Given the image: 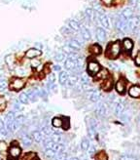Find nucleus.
I'll return each mask as SVG.
<instances>
[{"label": "nucleus", "instance_id": "51", "mask_svg": "<svg viewBox=\"0 0 140 160\" xmlns=\"http://www.w3.org/2000/svg\"><path fill=\"white\" fill-rule=\"evenodd\" d=\"M135 122H136V124L137 125H140V113L138 115L136 116V118H135Z\"/></svg>", "mask_w": 140, "mask_h": 160}, {"label": "nucleus", "instance_id": "44", "mask_svg": "<svg viewBox=\"0 0 140 160\" xmlns=\"http://www.w3.org/2000/svg\"><path fill=\"white\" fill-rule=\"evenodd\" d=\"M30 65L32 68H37V66H39V65H40V61H38L36 59H32Z\"/></svg>", "mask_w": 140, "mask_h": 160}, {"label": "nucleus", "instance_id": "5", "mask_svg": "<svg viewBox=\"0 0 140 160\" xmlns=\"http://www.w3.org/2000/svg\"><path fill=\"white\" fill-rule=\"evenodd\" d=\"M131 116H132V110H131L130 107H127V109H125L124 112H123L120 118H121L123 123L128 124L131 120Z\"/></svg>", "mask_w": 140, "mask_h": 160}, {"label": "nucleus", "instance_id": "4", "mask_svg": "<svg viewBox=\"0 0 140 160\" xmlns=\"http://www.w3.org/2000/svg\"><path fill=\"white\" fill-rule=\"evenodd\" d=\"M120 51H121V45H120V43L114 42L110 45V47L108 48L107 54L108 56H110L111 58H116L120 54Z\"/></svg>", "mask_w": 140, "mask_h": 160}, {"label": "nucleus", "instance_id": "47", "mask_svg": "<svg viewBox=\"0 0 140 160\" xmlns=\"http://www.w3.org/2000/svg\"><path fill=\"white\" fill-rule=\"evenodd\" d=\"M135 63L137 66H140V53H138V55L135 57Z\"/></svg>", "mask_w": 140, "mask_h": 160}, {"label": "nucleus", "instance_id": "28", "mask_svg": "<svg viewBox=\"0 0 140 160\" xmlns=\"http://www.w3.org/2000/svg\"><path fill=\"white\" fill-rule=\"evenodd\" d=\"M68 46L69 47L73 48L74 50H76V49H80L82 45L78 41H76L75 39H71V40H69L68 41Z\"/></svg>", "mask_w": 140, "mask_h": 160}, {"label": "nucleus", "instance_id": "12", "mask_svg": "<svg viewBox=\"0 0 140 160\" xmlns=\"http://www.w3.org/2000/svg\"><path fill=\"white\" fill-rule=\"evenodd\" d=\"M64 66H65V68L68 69V70H74V69L77 68V60H73L68 58V59L65 61V63H64Z\"/></svg>", "mask_w": 140, "mask_h": 160}, {"label": "nucleus", "instance_id": "19", "mask_svg": "<svg viewBox=\"0 0 140 160\" xmlns=\"http://www.w3.org/2000/svg\"><path fill=\"white\" fill-rule=\"evenodd\" d=\"M99 18V22H100L101 25L104 28H109L110 27V24H109V20L105 15H100L98 16Z\"/></svg>", "mask_w": 140, "mask_h": 160}, {"label": "nucleus", "instance_id": "45", "mask_svg": "<svg viewBox=\"0 0 140 160\" xmlns=\"http://www.w3.org/2000/svg\"><path fill=\"white\" fill-rule=\"evenodd\" d=\"M89 154L90 155H93V154L95 153V151H96V147L95 145H92V147H90V148H89Z\"/></svg>", "mask_w": 140, "mask_h": 160}, {"label": "nucleus", "instance_id": "18", "mask_svg": "<svg viewBox=\"0 0 140 160\" xmlns=\"http://www.w3.org/2000/svg\"><path fill=\"white\" fill-rule=\"evenodd\" d=\"M22 142L25 147H29L32 144V137H30L27 133L22 134Z\"/></svg>", "mask_w": 140, "mask_h": 160}, {"label": "nucleus", "instance_id": "50", "mask_svg": "<svg viewBox=\"0 0 140 160\" xmlns=\"http://www.w3.org/2000/svg\"><path fill=\"white\" fill-rule=\"evenodd\" d=\"M102 2H103L105 5H108V6H109V5L112 4L113 0H102Z\"/></svg>", "mask_w": 140, "mask_h": 160}, {"label": "nucleus", "instance_id": "33", "mask_svg": "<svg viewBox=\"0 0 140 160\" xmlns=\"http://www.w3.org/2000/svg\"><path fill=\"white\" fill-rule=\"evenodd\" d=\"M92 53L94 55H99L101 53V47L97 44H94L92 46Z\"/></svg>", "mask_w": 140, "mask_h": 160}, {"label": "nucleus", "instance_id": "6", "mask_svg": "<svg viewBox=\"0 0 140 160\" xmlns=\"http://www.w3.org/2000/svg\"><path fill=\"white\" fill-rule=\"evenodd\" d=\"M99 70H100V66H99L96 62L92 61V62H90L88 63V71H89L90 74L95 75L98 73Z\"/></svg>", "mask_w": 140, "mask_h": 160}, {"label": "nucleus", "instance_id": "26", "mask_svg": "<svg viewBox=\"0 0 140 160\" xmlns=\"http://www.w3.org/2000/svg\"><path fill=\"white\" fill-rule=\"evenodd\" d=\"M52 125L55 128L62 127V118L60 117H54L52 119Z\"/></svg>", "mask_w": 140, "mask_h": 160}, {"label": "nucleus", "instance_id": "27", "mask_svg": "<svg viewBox=\"0 0 140 160\" xmlns=\"http://www.w3.org/2000/svg\"><path fill=\"white\" fill-rule=\"evenodd\" d=\"M29 97L27 95V93H22V94L20 95V101L23 104H26L29 103Z\"/></svg>", "mask_w": 140, "mask_h": 160}, {"label": "nucleus", "instance_id": "43", "mask_svg": "<svg viewBox=\"0 0 140 160\" xmlns=\"http://www.w3.org/2000/svg\"><path fill=\"white\" fill-rule=\"evenodd\" d=\"M6 107V100L3 97H0V110L5 109Z\"/></svg>", "mask_w": 140, "mask_h": 160}, {"label": "nucleus", "instance_id": "36", "mask_svg": "<svg viewBox=\"0 0 140 160\" xmlns=\"http://www.w3.org/2000/svg\"><path fill=\"white\" fill-rule=\"evenodd\" d=\"M70 126L69 123V118L68 117H63L62 118V128L64 130H67Z\"/></svg>", "mask_w": 140, "mask_h": 160}, {"label": "nucleus", "instance_id": "14", "mask_svg": "<svg viewBox=\"0 0 140 160\" xmlns=\"http://www.w3.org/2000/svg\"><path fill=\"white\" fill-rule=\"evenodd\" d=\"M116 91L119 93V94H124L125 91V83L123 79H120L118 82L116 83Z\"/></svg>", "mask_w": 140, "mask_h": 160}, {"label": "nucleus", "instance_id": "16", "mask_svg": "<svg viewBox=\"0 0 140 160\" xmlns=\"http://www.w3.org/2000/svg\"><path fill=\"white\" fill-rule=\"evenodd\" d=\"M130 97L132 98H138L140 97V87L139 86H132L130 87V91H128Z\"/></svg>", "mask_w": 140, "mask_h": 160}, {"label": "nucleus", "instance_id": "46", "mask_svg": "<svg viewBox=\"0 0 140 160\" xmlns=\"http://www.w3.org/2000/svg\"><path fill=\"white\" fill-rule=\"evenodd\" d=\"M111 85H112V82H111V81H106L103 86V88L105 90H109V89H111Z\"/></svg>", "mask_w": 140, "mask_h": 160}, {"label": "nucleus", "instance_id": "9", "mask_svg": "<svg viewBox=\"0 0 140 160\" xmlns=\"http://www.w3.org/2000/svg\"><path fill=\"white\" fill-rule=\"evenodd\" d=\"M23 86H24V81H23V79H22V78H15L11 83V88L16 90V91H19V90L22 89Z\"/></svg>", "mask_w": 140, "mask_h": 160}, {"label": "nucleus", "instance_id": "23", "mask_svg": "<svg viewBox=\"0 0 140 160\" xmlns=\"http://www.w3.org/2000/svg\"><path fill=\"white\" fill-rule=\"evenodd\" d=\"M78 83V77L76 76V75H70L68 80H67V85H68L69 87H73L75 86L76 84Z\"/></svg>", "mask_w": 140, "mask_h": 160}, {"label": "nucleus", "instance_id": "15", "mask_svg": "<svg viewBox=\"0 0 140 160\" xmlns=\"http://www.w3.org/2000/svg\"><path fill=\"white\" fill-rule=\"evenodd\" d=\"M96 38H97L98 41H101L103 42L105 39H106V31H105L103 28L101 27H98L96 30Z\"/></svg>", "mask_w": 140, "mask_h": 160}, {"label": "nucleus", "instance_id": "21", "mask_svg": "<svg viewBox=\"0 0 140 160\" xmlns=\"http://www.w3.org/2000/svg\"><path fill=\"white\" fill-rule=\"evenodd\" d=\"M68 74H67L66 71H62L60 73V76H58V79H60V83L61 85H65L67 83V80H68Z\"/></svg>", "mask_w": 140, "mask_h": 160}, {"label": "nucleus", "instance_id": "38", "mask_svg": "<svg viewBox=\"0 0 140 160\" xmlns=\"http://www.w3.org/2000/svg\"><path fill=\"white\" fill-rule=\"evenodd\" d=\"M108 75V71L106 69H101V71L99 70V72L97 73V78H101V79H103V78H106Z\"/></svg>", "mask_w": 140, "mask_h": 160}, {"label": "nucleus", "instance_id": "2", "mask_svg": "<svg viewBox=\"0 0 140 160\" xmlns=\"http://www.w3.org/2000/svg\"><path fill=\"white\" fill-rule=\"evenodd\" d=\"M116 27L119 30H121L122 32H125L127 31L128 28V19L125 18V16H123L122 14L120 16H118L116 21Z\"/></svg>", "mask_w": 140, "mask_h": 160}, {"label": "nucleus", "instance_id": "32", "mask_svg": "<svg viewBox=\"0 0 140 160\" xmlns=\"http://www.w3.org/2000/svg\"><path fill=\"white\" fill-rule=\"evenodd\" d=\"M69 27L74 30H81L80 24H79L78 22H76V21H73V20L69 22Z\"/></svg>", "mask_w": 140, "mask_h": 160}, {"label": "nucleus", "instance_id": "31", "mask_svg": "<svg viewBox=\"0 0 140 160\" xmlns=\"http://www.w3.org/2000/svg\"><path fill=\"white\" fill-rule=\"evenodd\" d=\"M57 153H55L54 150H52V149H46L45 150V155L48 157L49 159H55V157H57Z\"/></svg>", "mask_w": 140, "mask_h": 160}, {"label": "nucleus", "instance_id": "11", "mask_svg": "<svg viewBox=\"0 0 140 160\" xmlns=\"http://www.w3.org/2000/svg\"><path fill=\"white\" fill-rule=\"evenodd\" d=\"M139 18L136 16H132L131 18L128 19V28L130 30H136L139 25Z\"/></svg>", "mask_w": 140, "mask_h": 160}, {"label": "nucleus", "instance_id": "35", "mask_svg": "<svg viewBox=\"0 0 140 160\" xmlns=\"http://www.w3.org/2000/svg\"><path fill=\"white\" fill-rule=\"evenodd\" d=\"M6 63H7V65L12 68V66H14L15 63V59H14V56L13 55H9L8 57H6Z\"/></svg>", "mask_w": 140, "mask_h": 160}, {"label": "nucleus", "instance_id": "42", "mask_svg": "<svg viewBox=\"0 0 140 160\" xmlns=\"http://www.w3.org/2000/svg\"><path fill=\"white\" fill-rule=\"evenodd\" d=\"M6 88H7V82H6V80L3 79V78H0V91H5Z\"/></svg>", "mask_w": 140, "mask_h": 160}, {"label": "nucleus", "instance_id": "52", "mask_svg": "<svg viewBox=\"0 0 140 160\" xmlns=\"http://www.w3.org/2000/svg\"><path fill=\"white\" fill-rule=\"evenodd\" d=\"M110 68H112L114 69H116V68H118V66H116V65H114V63H110Z\"/></svg>", "mask_w": 140, "mask_h": 160}, {"label": "nucleus", "instance_id": "37", "mask_svg": "<svg viewBox=\"0 0 140 160\" xmlns=\"http://www.w3.org/2000/svg\"><path fill=\"white\" fill-rule=\"evenodd\" d=\"M55 60L57 62H62V61L65 60V54L63 53H58L55 56Z\"/></svg>", "mask_w": 140, "mask_h": 160}, {"label": "nucleus", "instance_id": "29", "mask_svg": "<svg viewBox=\"0 0 140 160\" xmlns=\"http://www.w3.org/2000/svg\"><path fill=\"white\" fill-rule=\"evenodd\" d=\"M15 118H16V115H15L14 111L9 112L5 117V123H10V122H14Z\"/></svg>", "mask_w": 140, "mask_h": 160}, {"label": "nucleus", "instance_id": "49", "mask_svg": "<svg viewBox=\"0 0 140 160\" xmlns=\"http://www.w3.org/2000/svg\"><path fill=\"white\" fill-rule=\"evenodd\" d=\"M130 5H132V7H136L138 1H137V0H130Z\"/></svg>", "mask_w": 140, "mask_h": 160}, {"label": "nucleus", "instance_id": "57", "mask_svg": "<svg viewBox=\"0 0 140 160\" xmlns=\"http://www.w3.org/2000/svg\"><path fill=\"white\" fill-rule=\"evenodd\" d=\"M84 160H88V159H84Z\"/></svg>", "mask_w": 140, "mask_h": 160}, {"label": "nucleus", "instance_id": "10", "mask_svg": "<svg viewBox=\"0 0 140 160\" xmlns=\"http://www.w3.org/2000/svg\"><path fill=\"white\" fill-rule=\"evenodd\" d=\"M42 54L41 53L40 50H38V49H35V48H32V49H29L25 52V57L28 58V59H35V58L39 57L40 55Z\"/></svg>", "mask_w": 140, "mask_h": 160}, {"label": "nucleus", "instance_id": "1", "mask_svg": "<svg viewBox=\"0 0 140 160\" xmlns=\"http://www.w3.org/2000/svg\"><path fill=\"white\" fill-rule=\"evenodd\" d=\"M94 111L96 112V114L101 118L107 117L108 114H109V109H108V106L104 101H98V103H96L94 106Z\"/></svg>", "mask_w": 140, "mask_h": 160}, {"label": "nucleus", "instance_id": "24", "mask_svg": "<svg viewBox=\"0 0 140 160\" xmlns=\"http://www.w3.org/2000/svg\"><path fill=\"white\" fill-rule=\"evenodd\" d=\"M120 160H138V157L131 153H125V154L121 155Z\"/></svg>", "mask_w": 140, "mask_h": 160}, {"label": "nucleus", "instance_id": "25", "mask_svg": "<svg viewBox=\"0 0 140 160\" xmlns=\"http://www.w3.org/2000/svg\"><path fill=\"white\" fill-rule=\"evenodd\" d=\"M122 15H123V16H125V18L130 19V18H131V17H132V15H133V9H131L130 7L125 8V9L123 10V12H122Z\"/></svg>", "mask_w": 140, "mask_h": 160}, {"label": "nucleus", "instance_id": "34", "mask_svg": "<svg viewBox=\"0 0 140 160\" xmlns=\"http://www.w3.org/2000/svg\"><path fill=\"white\" fill-rule=\"evenodd\" d=\"M81 35L84 38V40H90V31L88 30H85V28H84V30H82Z\"/></svg>", "mask_w": 140, "mask_h": 160}, {"label": "nucleus", "instance_id": "17", "mask_svg": "<svg viewBox=\"0 0 140 160\" xmlns=\"http://www.w3.org/2000/svg\"><path fill=\"white\" fill-rule=\"evenodd\" d=\"M23 122H24V116L23 115L16 116V118H15V128H16V131L19 130L22 126Z\"/></svg>", "mask_w": 140, "mask_h": 160}, {"label": "nucleus", "instance_id": "41", "mask_svg": "<svg viewBox=\"0 0 140 160\" xmlns=\"http://www.w3.org/2000/svg\"><path fill=\"white\" fill-rule=\"evenodd\" d=\"M7 144H6V142H3V141H0V152L1 153H4L7 151Z\"/></svg>", "mask_w": 140, "mask_h": 160}, {"label": "nucleus", "instance_id": "22", "mask_svg": "<svg viewBox=\"0 0 140 160\" xmlns=\"http://www.w3.org/2000/svg\"><path fill=\"white\" fill-rule=\"evenodd\" d=\"M90 147V140L87 139V138H84L82 140L81 142V148L82 150L84 151H88L89 150V148Z\"/></svg>", "mask_w": 140, "mask_h": 160}, {"label": "nucleus", "instance_id": "8", "mask_svg": "<svg viewBox=\"0 0 140 160\" xmlns=\"http://www.w3.org/2000/svg\"><path fill=\"white\" fill-rule=\"evenodd\" d=\"M20 153H22V149L17 144L12 145L10 149H9V157L11 159H17L20 155Z\"/></svg>", "mask_w": 140, "mask_h": 160}, {"label": "nucleus", "instance_id": "39", "mask_svg": "<svg viewBox=\"0 0 140 160\" xmlns=\"http://www.w3.org/2000/svg\"><path fill=\"white\" fill-rule=\"evenodd\" d=\"M96 160H108V156L105 152L101 151L100 153H98L97 155H96Z\"/></svg>", "mask_w": 140, "mask_h": 160}, {"label": "nucleus", "instance_id": "3", "mask_svg": "<svg viewBox=\"0 0 140 160\" xmlns=\"http://www.w3.org/2000/svg\"><path fill=\"white\" fill-rule=\"evenodd\" d=\"M86 96L92 103H98L101 97L100 93H99L97 90H94V89H90L88 90V91H86Z\"/></svg>", "mask_w": 140, "mask_h": 160}, {"label": "nucleus", "instance_id": "56", "mask_svg": "<svg viewBox=\"0 0 140 160\" xmlns=\"http://www.w3.org/2000/svg\"><path fill=\"white\" fill-rule=\"evenodd\" d=\"M3 137H4V136H3V134H2L1 132H0V140H1V139L3 138Z\"/></svg>", "mask_w": 140, "mask_h": 160}, {"label": "nucleus", "instance_id": "54", "mask_svg": "<svg viewBox=\"0 0 140 160\" xmlns=\"http://www.w3.org/2000/svg\"><path fill=\"white\" fill-rule=\"evenodd\" d=\"M54 69H55V70H60V66H55Z\"/></svg>", "mask_w": 140, "mask_h": 160}, {"label": "nucleus", "instance_id": "48", "mask_svg": "<svg viewBox=\"0 0 140 160\" xmlns=\"http://www.w3.org/2000/svg\"><path fill=\"white\" fill-rule=\"evenodd\" d=\"M61 32L64 33V34H69L70 30H68V28H66V27H62V28H61Z\"/></svg>", "mask_w": 140, "mask_h": 160}, {"label": "nucleus", "instance_id": "7", "mask_svg": "<svg viewBox=\"0 0 140 160\" xmlns=\"http://www.w3.org/2000/svg\"><path fill=\"white\" fill-rule=\"evenodd\" d=\"M125 109V103L123 100H120L116 103L115 104V107H114V111H115V115L118 116V117H121V115L123 114L124 110Z\"/></svg>", "mask_w": 140, "mask_h": 160}, {"label": "nucleus", "instance_id": "55", "mask_svg": "<svg viewBox=\"0 0 140 160\" xmlns=\"http://www.w3.org/2000/svg\"><path fill=\"white\" fill-rule=\"evenodd\" d=\"M3 128H4V123L0 120V129H3Z\"/></svg>", "mask_w": 140, "mask_h": 160}, {"label": "nucleus", "instance_id": "40", "mask_svg": "<svg viewBox=\"0 0 140 160\" xmlns=\"http://www.w3.org/2000/svg\"><path fill=\"white\" fill-rule=\"evenodd\" d=\"M14 110L16 112L18 111H22L23 110V106H22L20 103H18V101H16V103H14Z\"/></svg>", "mask_w": 140, "mask_h": 160}, {"label": "nucleus", "instance_id": "20", "mask_svg": "<svg viewBox=\"0 0 140 160\" xmlns=\"http://www.w3.org/2000/svg\"><path fill=\"white\" fill-rule=\"evenodd\" d=\"M123 47H124L125 50L127 51H130L133 47V42L131 41L130 38H125L123 41Z\"/></svg>", "mask_w": 140, "mask_h": 160}, {"label": "nucleus", "instance_id": "53", "mask_svg": "<svg viewBox=\"0 0 140 160\" xmlns=\"http://www.w3.org/2000/svg\"><path fill=\"white\" fill-rule=\"evenodd\" d=\"M67 160H80V159H79L78 157H75V156H73V157H69V158L67 159Z\"/></svg>", "mask_w": 140, "mask_h": 160}, {"label": "nucleus", "instance_id": "30", "mask_svg": "<svg viewBox=\"0 0 140 160\" xmlns=\"http://www.w3.org/2000/svg\"><path fill=\"white\" fill-rule=\"evenodd\" d=\"M69 158V155L66 151H63V152L57 153V157H55V160H66Z\"/></svg>", "mask_w": 140, "mask_h": 160}, {"label": "nucleus", "instance_id": "13", "mask_svg": "<svg viewBox=\"0 0 140 160\" xmlns=\"http://www.w3.org/2000/svg\"><path fill=\"white\" fill-rule=\"evenodd\" d=\"M45 135L41 130H36L32 133V138L34 139V141L36 142H43L44 139H45Z\"/></svg>", "mask_w": 140, "mask_h": 160}]
</instances>
